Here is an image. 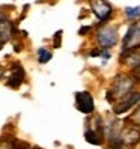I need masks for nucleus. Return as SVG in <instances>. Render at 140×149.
Returning a JSON list of instances; mask_svg holds the SVG:
<instances>
[{"label":"nucleus","instance_id":"obj_2","mask_svg":"<svg viewBox=\"0 0 140 149\" xmlns=\"http://www.w3.org/2000/svg\"><path fill=\"white\" fill-rule=\"evenodd\" d=\"M97 41L100 47L110 50L118 42V30L111 26H101L100 30L97 32Z\"/></svg>","mask_w":140,"mask_h":149},{"label":"nucleus","instance_id":"obj_8","mask_svg":"<svg viewBox=\"0 0 140 149\" xmlns=\"http://www.w3.org/2000/svg\"><path fill=\"white\" fill-rule=\"evenodd\" d=\"M24 80V71H23V68L18 66V69H15V71H12L11 77L8 78V86L9 87H14V89H17V87H20L21 83Z\"/></svg>","mask_w":140,"mask_h":149},{"label":"nucleus","instance_id":"obj_10","mask_svg":"<svg viewBox=\"0 0 140 149\" xmlns=\"http://www.w3.org/2000/svg\"><path fill=\"white\" fill-rule=\"evenodd\" d=\"M51 51H48L47 48H44V47H41L39 50H38V62L39 63H47L48 60L51 59Z\"/></svg>","mask_w":140,"mask_h":149},{"label":"nucleus","instance_id":"obj_4","mask_svg":"<svg viewBox=\"0 0 140 149\" xmlns=\"http://www.w3.org/2000/svg\"><path fill=\"white\" fill-rule=\"evenodd\" d=\"M91 8L101 21H107L113 14V8L107 0H91Z\"/></svg>","mask_w":140,"mask_h":149},{"label":"nucleus","instance_id":"obj_3","mask_svg":"<svg viewBox=\"0 0 140 149\" xmlns=\"http://www.w3.org/2000/svg\"><path fill=\"white\" fill-rule=\"evenodd\" d=\"M122 48H124V51L140 48V21L133 23L128 27L124 41H122Z\"/></svg>","mask_w":140,"mask_h":149},{"label":"nucleus","instance_id":"obj_9","mask_svg":"<svg viewBox=\"0 0 140 149\" xmlns=\"http://www.w3.org/2000/svg\"><path fill=\"white\" fill-rule=\"evenodd\" d=\"M97 133H98L97 130H86V133H84L86 140L89 143H93V145H101V137Z\"/></svg>","mask_w":140,"mask_h":149},{"label":"nucleus","instance_id":"obj_5","mask_svg":"<svg viewBox=\"0 0 140 149\" xmlns=\"http://www.w3.org/2000/svg\"><path fill=\"white\" fill-rule=\"evenodd\" d=\"M75 104H77V109L81 113H84V115H89L95 109L93 98L89 92H77L75 93Z\"/></svg>","mask_w":140,"mask_h":149},{"label":"nucleus","instance_id":"obj_7","mask_svg":"<svg viewBox=\"0 0 140 149\" xmlns=\"http://www.w3.org/2000/svg\"><path fill=\"white\" fill-rule=\"evenodd\" d=\"M11 30H12L11 23L2 17V18H0V48H2L3 44L8 42V39L11 38Z\"/></svg>","mask_w":140,"mask_h":149},{"label":"nucleus","instance_id":"obj_12","mask_svg":"<svg viewBox=\"0 0 140 149\" xmlns=\"http://www.w3.org/2000/svg\"><path fill=\"white\" fill-rule=\"evenodd\" d=\"M60 38H62V32H57L56 36H54V45H56V47L60 45Z\"/></svg>","mask_w":140,"mask_h":149},{"label":"nucleus","instance_id":"obj_13","mask_svg":"<svg viewBox=\"0 0 140 149\" xmlns=\"http://www.w3.org/2000/svg\"><path fill=\"white\" fill-rule=\"evenodd\" d=\"M134 122H137V124L140 125V107L137 109V111H136V115H134Z\"/></svg>","mask_w":140,"mask_h":149},{"label":"nucleus","instance_id":"obj_14","mask_svg":"<svg viewBox=\"0 0 140 149\" xmlns=\"http://www.w3.org/2000/svg\"><path fill=\"white\" fill-rule=\"evenodd\" d=\"M89 29H91V27H83V29L80 30V35H83V33H86V32H89Z\"/></svg>","mask_w":140,"mask_h":149},{"label":"nucleus","instance_id":"obj_11","mask_svg":"<svg viewBox=\"0 0 140 149\" xmlns=\"http://www.w3.org/2000/svg\"><path fill=\"white\" fill-rule=\"evenodd\" d=\"M125 15L130 20H136L140 17V6H128L125 8Z\"/></svg>","mask_w":140,"mask_h":149},{"label":"nucleus","instance_id":"obj_6","mask_svg":"<svg viewBox=\"0 0 140 149\" xmlns=\"http://www.w3.org/2000/svg\"><path fill=\"white\" fill-rule=\"evenodd\" d=\"M137 102H140V93L139 92H130L127 96H124V98L120 100L119 106H116L113 110H115L116 115H120V113H125L133 106H136Z\"/></svg>","mask_w":140,"mask_h":149},{"label":"nucleus","instance_id":"obj_1","mask_svg":"<svg viewBox=\"0 0 140 149\" xmlns=\"http://www.w3.org/2000/svg\"><path fill=\"white\" fill-rule=\"evenodd\" d=\"M136 80L133 77H128V75H118L113 81L111 89L107 93V100L110 102H113V100H122L124 96H127L131 91H133V86H134Z\"/></svg>","mask_w":140,"mask_h":149}]
</instances>
